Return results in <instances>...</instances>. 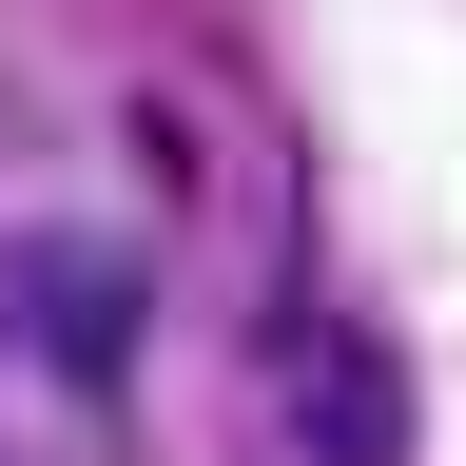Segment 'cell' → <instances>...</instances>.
Instances as JSON below:
<instances>
[{
	"mask_svg": "<svg viewBox=\"0 0 466 466\" xmlns=\"http://www.w3.org/2000/svg\"><path fill=\"white\" fill-rule=\"evenodd\" d=\"M291 466H408V370H389V330H350V311H291Z\"/></svg>",
	"mask_w": 466,
	"mask_h": 466,
	"instance_id": "obj_1",
	"label": "cell"
},
{
	"mask_svg": "<svg viewBox=\"0 0 466 466\" xmlns=\"http://www.w3.org/2000/svg\"><path fill=\"white\" fill-rule=\"evenodd\" d=\"M20 311L78 350V370H116V350H137V291H116V272H20Z\"/></svg>",
	"mask_w": 466,
	"mask_h": 466,
	"instance_id": "obj_2",
	"label": "cell"
}]
</instances>
